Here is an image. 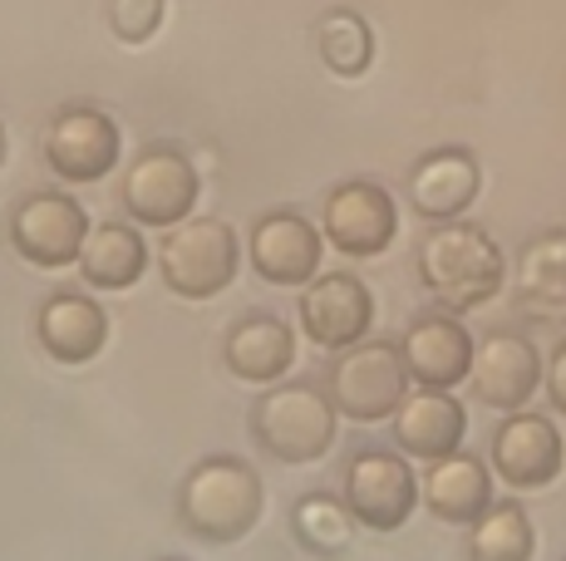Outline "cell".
<instances>
[{
	"label": "cell",
	"mask_w": 566,
	"mask_h": 561,
	"mask_svg": "<svg viewBox=\"0 0 566 561\" xmlns=\"http://www.w3.org/2000/svg\"><path fill=\"white\" fill-rule=\"evenodd\" d=\"M503 246L473 222H439L419 236V276L423 290L449 316L478 310L503 290Z\"/></svg>",
	"instance_id": "6da1fadb"
},
{
	"label": "cell",
	"mask_w": 566,
	"mask_h": 561,
	"mask_svg": "<svg viewBox=\"0 0 566 561\" xmlns=\"http://www.w3.org/2000/svg\"><path fill=\"white\" fill-rule=\"evenodd\" d=\"M261 512H266V483L256 478L252 463L232 458V453L192 463L178 488V522L212 547L242 542L261 522Z\"/></svg>",
	"instance_id": "7a4b0ae2"
},
{
	"label": "cell",
	"mask_w": 566,
	"mask_h": 561,
	"mask_svg": "<svg viewBox=\"0 0 566 561\" xmlns=\"http://www.w3.org/2000/svg\"><path fill=\"white\" fill-rule=\"evenodd\" d=\"M335 414L331 394H321L306 380L271 384L252 404V438L276 463H315L335 444Z\"/></svg>",
	"instance_id": "3957f363"
},
{
	"label": "cell",
	"mask_w": 566,
	"mask_h": 561,
	"mask_svg": "<svg viewBox=\"0 0 566 561\" xmlns=\"http://www.w3.org/2000/svg\"><path fill=\"white\" fill-rule=\"evenodd\" d=\"M405 399H409V364L399 354V345L360 340L350 350H340V360L331 364V404L355 424L395 419Z\"/></svg>",
	"instance_id": "277c9868"
},
{
	"label": "cell",
	"mask_w": 566,
	"mask_h": 561,
	"mask_svg": "<svg viewBox=\"0 0 566 561\" xmlns=\"http://www.w3.org/2000/svg\"><path fill=\"white\" fill-rule=\"evenodd\" d=\"M158 272L172 296L212 300L237 280V232L222 218H192L172 226L158 252Z\"/></svg>",
	"instance_id": "5b68a950"
},
{
	"label": "cell",
	"mask_w": 566,
	"mask_h": 561,
	"mask_svg": "<svg viewBox=\"0 0 566 561\" xmlns=\"http://www.w3.org/2000/svg\"><path fill=\"white\" fill-rule=\"evenodd\" d=\"M419 502V478L405 463V453L365 448L345 468V507L369 532H399Z\"/></svg>",
	"instance_id": "8992f818"
},
{
	"label": "cell",
	"mask_w": 566,
	"mask_h": 561,
	"mask_svg": "<svg viewBox=\"0 0 566 561\" xmlns=\"http://www.w3.org/2000/svg\"><path fill=\"white\" fill-rule=\"evenodd\" d=\"M90 232L94 226L84 208L64 192H35L10 212V246L40 272H64L70 262H80Z\"/></svg>",
	"instance_id": "52a82bcc"
},
{
	"label": "cell",
	"mask_w": 566,
	"mask_h": 561,
	"mask_svg": "<svg viewBox=\"0 0 566 561\" xmlns=\"http://www.w3.org/2000/svg\"><path fill=\"white\" fill-rule=\"evenodd\" d=\"M547 380V364H542L537 345L522 330H493L488 340H478L473 350V370L468 384L497 414H522V409L537 399V384Z\"/></svg>",
	"instance_id": "ba28073f"
},
{
	"label": "cell",
	"mask_w": 566,
	"mask_h": 561,
	"mask_svg": "<svg viewBox=\"0 0 566 561\" xmlns=\"http://www.w3.org/2000/svg\"><path fill=\"white\" fill-rule=\"evenodd\" d=\"M198 202V168L178 148H144L124 172V208L138 226H182Z\"/></svg>",
	"instance_id": "9c48e42d"
},
{
	"label": "cell",
	"mask_w": 566,
	"mask_h": 561,
	"mask_svg": "<svg viewBox=\"0 0 566 561\" xmlns=\"http://www.w3.org/2000/svg\"><path fill=\"white\" fill-rule=\"evenodd\" d=\"M321 226H325V242H331L335 252L365 262V256H379L389 242H395L399 212H395V198H389L379 182L355 178V182L331 188Z\"/></svg>",
	"instance_id": "30bf717a"
},
{
	"label": "cell",
	"mask_w": 566,
	"mask_h": 561,
	"mask_svg": "<svg viewBox=\"0 0 566 561\" xmlns=\"http://www.w3.org/2000/svg\"><path fill=\"white\" fill-rule=\"evenodd\" d=\"M45 163L64 182H99L118 163V124L104 109L70 104L45 128Z\"/></svg>",
	"instance_id": "8fae6325"
},
{
	"label": "cell",
	"mask_w": 566,
	"mask_h": 561,
	"mask_svg": "<svg viewBox=\"0 0 566 561\" xmlns=\"http://www.w3.org/2000/svg\"><path fill=\"white\" fill-rule=\"evenodd\" d=\"M369 320H375V296L360 276L350 272H331L315 276L306 290H301V330L321 345V350H350V345L365 340Z\"/></svg>",
	"instance_id": "7c38bea8"
},
{
	"label": "cell",
	"mask_w": 566,
	"mask_h": 561,
	"mask_svg": "<svg viewBox=\"0 0 566 561\" xmlns=\"http://www.w3.org/2000/svg\"><path fill=\"white\" fill-rule=\"evenodd\" d=\"M562 458L566 453H562L557 424L542 414H527V409H522V414H507L503 428L493 434V468L507 488H522V493L547 488V483L562 473Z\"/></svg>",
	"instance_id": "4fadbf2b"
},
{
	"label": "cell",
	"mask_w": 566,
	"mask_h": 561,
	"mask_svg": "<svg viewBox=\"0 0 566 561\" xmlns=\"http://www.w3.org/2000/svg\"><path fill=\"white\" fill-rule=\"evenodd\" d=\"M473 336L463 330V320L453 316H419L399 340V354L409 364V380L419 390H453L473 370Z\"/></svg>",
	"instance_id": "5bb4252c"
},
{
	"label": "cell",
	"mask_w": 566,
	"mask_h": 561,
	"mask_svg": "<svg viewBox=\"0 0 566 561\" xmlns=\"http://www.w3.org/2000/svg\"><path fill=\"white\" fill-rule=\"evenodd\" d=\"M478 188H483V172H478V158L468 148H433L409 172V208L433 226L459 222L473 208Z\"/></svg>",
	"instance_id": "9a60e30c"
},
{
	"label": "cell",
	"mask_w": 566,
	"mask_h": 561,
	"mask_svg": "<svg viewBox=\"0 0 566 561\" xmlns=\"http://www.w3.org/2000/svg\"><path fill=\"white\" fill-rule=\"evenodd\" d=\"M252 266L271 286H311L321 272V232L301 212H271L252 226Z\"/></svg>",
	"instance_id": "2e32d148"
},
{
	"label": "cell",
	"mask_w": 566,
	"mask_h": 561,
	"mask_svg": "<svg viewBox=\"0 0 566 561\" xmlns=\"http://www.w3.org/2000/svg\"><path fill=\"white\" fill-rule=\"evenodd\" d=\"M35 340L50 360L60 364H90L108 345V316L99 300L80 296V290H60L40 306L35 316Z\"/></svg>",
	"instance_id": "e0dca14e"
},
{
	"label": "cell",
	"mask_w": 566,
	"mask_h": 561,
	"mask_svg": "<svg viewBox=\"0 0 566 561\" xmlns=\"http://www.w3.org/2000/svg\"><path fill=\"white\" fill-rule=\"evenodd\" d=\"M296 360V336L271 310H247L222 340V364L242 384H276Z\"/></svg>",
	"instance_id": "ac0fdd59"
},
{
	"label": "cell",
	"mask_w": 566,
	"mask_h": 561,
	"mask_svg": "<svg viewBox=\"0 0 566 561\" xmlns=\"http://www.w3.org/2000/svg\"><path fill=\"white\" fill-rule=\"evenodd\" d=\"M463 434H468V414L449 390L409 394L395 414V444L405 458L439 463V458H449V453H459Z\"/></svg>",
	"instance_id": "d6986e66"
},
{
	"label": "cell",
	"mask_w": 566,
	"mask_h": 561,
	"mask_svg": "<svg viewBox=\"0 0 566 561\" xmlns=\"http://www.w3.org/2000/svg\"><path fill=\"white\" fill-rule=\"evenodd\" d=\"M419 498L439 522L473 527L478 517L493 507V478H488V468L478 458L449 453V458L429 463V473H423V483H419Z\"/></svg>",
	"instance_id": "ffe728a7"
},
{
	"label": "cell",
	"mask_w": 566,
	"mask_h": 561,
	"mask_svg": "<svg viewBox=\"0 0 566 561\" xmlns=\"http://www.w3.org/2000/svg\"><path fill=\"white\" fill-rule=\"evenodd\" d=\"M517 306L532 320L566 326V232H542L527 242L517 266Z\"/></svg>",
	"instance_id": "44dd1931"
},
{
	"label": "cell",
	"mask_w": 566,
	"mask_h": 561,
	"mask_svg": "<svg viewBox=\"0 0 566 561\" xmlns=\"http://www.w3.org/2000/svg\"><path fill=\"white\" fill-rule=\"evenodd\" d=\"M148 272V242L124 222H104L90 232L80 252V276L94 290H128Z\"/></svg>",
	"instance_id": "7402d4cb"
},
{
	"label": "cell",
	"mask_w": 566,
	"mask_h": 561,
	"mask_svg": "<svg viewBox=\"0 0 566 561\" xmlns=\"http://www.w3.org/2000/svg\"><path fill=\"white\" fill-rule=\"evenodd\" d=\"M355 517L345 498H331V493H306L296 507H291V537L301 542V552L321 557V561H340L355 542Z\"/></svg>",
	"instance_id": "603a6c76"
},
{
	"label": "cell",
	"mask_w": 566,
	"mask_h": 561,
	"mask_svg": "<svg viewBox=\"0 0 566 561\" xmlns=\"http://www.w3.org/2000/svg\"><path fill=\"white\" fill-rule=\"evenodd\" d=\"M315 55L340 80H360L369 64H375V35H369L360 10H345V6L325 10L315 20Z\"/></svg>",
	"instance_id": "cb8c5ba5"
},
{
	"label": "cell",
	"mask_w": 566,
	"mask_h": 561,
	"mask_svg": "<svg viewBox=\"0 0 566 561\" xmlns=\"http://www.w3.org/2000/svg\"><path fill=\"white\" fill-rule=\"evenodd\" d=\"M532 552H537V532L517 502H493L468 527V557L473 561H532Z\"/></svg>",
	"instance_id": "d4e9b609"
},
{
	"label": "cell",
	"mask_w": 566,
	"mask_h": 561,
	"mask_svg": "<svg viewBox=\"0 0 566 561\" xmlns=\"http://www.w3.org/2000/svg\"><path fill=\"white\" fill-rule=\"evenodd\" d=\"M163 25V0H108V30L124 45H144Z\"/></svg>",
	"instance_id": "484cf974"
},
{
	"label": "cell",
	"mask_w": 566,
	"mask_h": 561,
	"mask_svg": "<svg viewBox=\"0 0 566 561\" xmlns=\"http://www.w3.org/2000/svg\"><path fill=\"white\" fill-rule=\"evenodd\" d=\"M547 399H552V409H557V414H566V340L557 345V350H552V360H547Z\"/></svg>",
	"instance_id": "4316f807"
},
{
	"label": "cell",
	"mask_w": 566,
	"mask_h": 561,
	"mask_svg": "<svg viewBox=\"0 0 566 561\" xmlns=\"http://www.w3.org/2000/svg\"><path fill=\"white\" fill-rule=\"evenodd\" d=\"M0 163H6V128H0Z\"/></svg>",
	"instance_id": "83f0119b"
},
{
	"label": "cell",
	"mask_w": 566,
	"mask_h": 561,
	"mask_svg": "<svg viewBox=\"0 0 566 561\" xmlns=\"http://www.w3.org/2000/svg\"><path fill=\"white\" fill-rule=\"evenodd\" d=\"M163 561H178V557H163Z\"/></svg>",
	"instance_id": "f1b7e54d"
}]
</instances>
